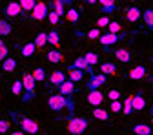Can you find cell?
Instances as JSON below:
<instances>
[{
	"label": "cell",
	"instance_id": "cell-10",
	"mask_svg": "<svg viewBox=\"0 0 153 135\" xmlns=\"http://www.w3.org/2000/svg\"><path fill=\"white\" fill-rule=\"evenodd\" d=\"M131 104H133V111H140L146 108V99L142 97V91H139L137 95H131Z\"/></svg>",
	"mask_w": 153,
	"mask_h": 135
},
{
	"label": "cell",
	"instance_id": "cell-4",
	"mask_svg": "<svg viewBox=\"0 0 153 135\" xmlns=\"http://www.w3.org/2000/svg\"><path fill=\"white\" fill-rule=\"evenodd\" d=\"M16 121H18V126L22 128L24 133H31V135H35V133L38 131V122L33 121V119H29V117H16Z\"/></svg>",
	"mask_w": 153,
	"mask_h": 135
},
{
	"label": "cell",
	"instance_id": "cell-21",
	"mask_svg": "<svg viewBox=\"0 0 153 135\" xmlns=\"http://www.w3.org/2000/svg\"><path fill=\"white\" fill-rule=\"evenodd\" d=\"M0 64H2V69L7 71V73H9V71H15V68H16V60L11 59V57H6V59L0 62Z\"/></svg>",
	"mask_w": 153,
	"mask_h": 135
},
{
	"label": "cell",
	"instance_id": "cell-32",
	"mask_svg": "<svg viewBox=\"0 0 153 135\" xmlns=\"http://www.w3.org/2000/svg\"><path fill=\"white\" fill-rule=\"evenodd\" d=\"M18 4H20L22 11L26 13V11H31V9L35 7V4H36V0H18Z\"/></svg>",
	"mask_w": 153,
	"mask_h": 135
},
{
	"label": "cell",
	"instance_id": "cell-42",
	"mask_svg": "<svg viewBox=\"0 0 153 135\" xmlns=\"http://www.w3.org/2000/svg\"><path fill=\"white\" fill-rule=\"evenodd\" d=\"M109 22H111V20H109V16H100L99 20H97V28H108Z\"/></svg>",
	"mask_w": 153,
	"mask_h": 135
},
{
	"label": "cell",
	"instance_id": "cell-40",
	"mask_svg": "<svg viewBox=\"0 0 153 135\" xmlns=\"http://www.w3.org/2000/svg\"><path fill=\"white\" fill-rule=\"evenodd\" d=\"M108 99L109 101H119L120 99V91L119 90H109L108 91Z\"/></svg>",
	"mask_w": 153,
	"mask_h": 135
},
{
	"label": "cell",
	"instance_id": "cell-9",
	"mask_svg": "<svg viewBox=\"0 0 153 135\" xmlns=\"http://www.w3.org/2000/svg\"><path fill=\"white\" fill-rule=\"evenodd\" d=\"M119 40H120V37H119V35H115V33H106V35H100V37H99V42H100L104 48L117 44Z\"/></svg>",
	"mask_w": 153,
	"mask_h": 135
},
{
	"label": "cell",
	"instance_id": "cell-12",
	"mask_svg": "<svg viewBox=\"0 0 153 135\" xmlns=\"http://www.w3.org/2000/svg\"><path fill=\"white\" fill-rule=\"evenodd\" d=\"M59 93L64 95V97H66V95H68V97H71V95L75 93V82H71V81L66 79V81L59 86Z\"/></svg>",
	"mask_w": 153,
	"mask_h": 135
},
{
	"label": "cell",
	"instance_id": "cell-38",
	"mask_svg": "<svg viewBox=\"0 0 153 135\" xmlns=\"http://www.w3.org/2000/svg\"><path fill=\"white\" fill-rule=\"evenodd\" d=\"M109 110H111L113 113H119V111H122V102H120V101H111V106H109Z\"/></svg>",
	"mask_w": 153,
	"mask_h": 135
},
{
	"label": "cell",
	"instance_id": "cell-14",
	"mask_svg": "<svg viewBox=\"0 0 153 135\" xmlns=\"http://www.w3.org/2000/svg\"><path fill=\"white\" fill-rule=\"evenodd\" d=\"M146 68L144 66H135V68H133L131 71H129V79L131 81H140V79H144V77H146Z\"/></svg>",
	"mask_w": 153,
	"mask_h": 135
},
{
	"label": "cell",
	"instance_id": "cell-13",
	"mask_svg": "<svg viewBox=\"0 0 153 135\" xmlns=\"http://www.w3.org/2000/svg\"><path fill=\"white\" fill-rule=\"evenodd\" d=\"M71 68H76V69H84V71H88V73H93V68L88 64V60L84 59V57H76V59L73 60V64H71Z\"/></svg>",
	"mask_w": 153,
	"mask_h": 135
},
{
	"label": "cell",
	"instance_id": "cell-18",
	"mask_svg": "<svg viewBox=\"0 0 153 135\" xmlns=\"http://www.w3.org/2000/svg\"><path fill=\"white\" fill-rule=\"evenodd\" d=\"M91 113H93V117L97 119V121H108L109 119V111L108 110H102L100 106H95V110Z\"/></svg>",
	"mask_w": 153,
	"mask_h": 135
},
{
	"label": "cell",
	"instance_id": "cell-44",
	"mask_svg": "<svg viewBox=\"0 0 153 135\" xmlns=\"http://www.w3.org/2000/svg\"><path fill=\"white\" fill-rule=\"evenodd\" d=\"M9 135H26V133L20 130V131H13V133H9Z\"/></svg>",
	"mask_w": 153,
	"mask_h": 135
},
{
	"label": "cell",
	"instance_id": "cell-23",
	"mask_svg": "<svg viewBox=\"0 0 153 135\" xmlns=\"http://www.w3.org/2000/svg\"><path fill=\"white\" fill-rule=\"evenodd\" d=\"M66 18H68V22H79V18H80V13H79V9H75V7H69L68 11H66V15H64Z\"/></svg>",
	"mask_w": 153,
	"mask_h": 135
},
{
	"label": "cell",
	"instance_id": "cell-41",
	"mask_svg": "<svg viewBox=\"0 0 153 135\" xmlns=\"http://www.w3.org/2000/svg\"><path fill=\"white\" fill-rule=\"evenodd\" d=\"M7 57V48H6V44H4V40L0 38V62H2L4 59Z\"/></svg>",
	"mask_w": 153,
	"mask_h": 135
},
{
	"label": "cell",
	"instance_id": "cell-7",
	"mask_svg": "<svg viewBox=\"0 0 153 135\" xmlns=\"http://www.w3.org/2000/svg\"><path fill=\"white\" fill-rule=\"evenodd\" d=\"M102 101H104V93L100 90H89V93H88V102L91 106H100Z\"/></svg>",
	"mask_w": 153,
	"mask_h": 135
},
{
	"label": "cell",
	"instance_id": "cell-28",
	"mask_svg": "<svg viewBox=\"0 0 153 135\" xmlns=\"http://www.w3.org/2000/svg\"><path fill=\"white\" fill-rule=\"evenodd\" d=\"M46 44H48V33H42L40 31V33L35 37V46L36 48H44Z\"/></svg>",
	"mask_w": 153,
	"mask_h": 135
},
{
	"label": "cell",
	"instance_id": "cell-29",
	"mask_svg": "<svg viewBox=\"0 0 153 135\" xmlns=\"http://www.w3.org/2000/svg\"><path fill=\"white\" fill-rule=\"evenodd\" d=\"M48 42H49L53 48H59V44H60L59 33H56V31H49V33H48Z\"/></svg>",
	"mask_w": 153,
	"mask_h": 135
},
{
	"label": "cell",
	"instance_id": "cell-36",
	"mask_svg": "<svg viewBox=\"0 0 153 135\" xmlns=\"http://www.w3.org/2000/svg\"><path fill=\"white\" fill-rule=\"evenodd\" d=\"M86 35H88V38H91V40H97L102 33H100V28H93V29H89Z\"/></svg>",
	"mask_w": 153,
	"mask_h": 135
},
{
	"label": "cell",
	"instance_id": "cell-2",
	"mask_svg": "<svg viewBox=\"0 0 153 135\" xmlns=\"http://www.w3.org/2000/svg\"><path fill=\"white\" fill-rule=\"evenodd\" d=\"M22 86H24V90H22V99H24V102H31L33 99H35V79H33V75L31 73H24V77H22Z\"/></svg>",
	"mask_w": 153,
	"mask_h": 135
},
{
	"label": "cell",
	"instance_id": "cell-8",
	"mask_svg": "<svg viewBox=\"0 0 153 135\" xmlns=\"http://www.w3.org/2000/svg\"><path fill=\"white\" fill-rule=\"evenodd\" d=\"M20 13H22V7H20V4H18V2H9V4L4 7V16H7V18L18 16Z\"/></svg>",
	"mask_w": 153,
	"mask_h": 135
},
{
	"label": "cell",
	"instance_id": "cell-45",
	"mask_svg": "<svg viewBox=\"0 0 153 135\" xmlns=\"http://www.w3.org/2000/svg\"><path fill=\"white\" fill-rule=\"evenodd\" d=\"M86 4H97V0H84Z\"/></svg>",
	"mask_w": 153,
	"mask_h": 135
},
{
	"label": "cell",
	"instance_id": "cell-48",
	"mask_svg": "<svg viewBox=\"0 0 153 135\" xmlns=\"http://www.w3.org/2000/svg\"><path fill=\"white\" fill-rule=\"evenodd\" d=\"M133 2H137V0H133Z\"/></svg>",
	"mask_w": 153,
	"mask_h": 135
},
{
	"label": "cell",
	"instance_id": "cell-6",
	"mask_svg": "<svg viewBox=\"0 0 153 135\" xmlns=\"http://www.w3.org/2000/svg\"><path fill=\"white\" fill-rule=\"evenodd\" d=\"M48 16V6L44 2H38L35 4V7L31 9V18H35V20H42V18Z\"/></svg>",
	"mask_w": 153,
	"mask_h": 135
},
{
	"label": "cell",
	"instance_id": "cell-46",
	"mask_svg": "<svg viewBox=\"0 0 153 135\" xmlns=\"http://www.w3.org/2000/svg\"><path fill=\"white\" fill-rule=\"evenodd\" d=\"M62 2H64V4H68V6H69V4H71V2H73V0H62Z\"/></svg>",
	"mask_w": 153,
	"mask_h": 135
},
{
	"label": "cell",
	"instance_id": "cell-19",
	"mask_svg": "<svg viewBox=\"0 0 153 135\" xmlns=\"http://www.w3.org/2000/svg\"><path fill=\"white\" fill-rule=\"evenodd\" d=\"M115 57L120 60V62H124V64H128L129 60H131V53L128 51V49H124V48H120V49H115Z\"/></svg>",
	"mask_w": 153,
	"mask_h": 135
},
{
	"label": "cell",
	"instance_id": "cell-1",
	"mask_svg": "<svg viewBox=\"0 0 153 135\" xmlns=\"http://www.w3.org/2000/svg\"><path fill=\"white\" fill-rule=\"evenodd\" d=\"M48 106H49V110L51 111H60V110H64V108H69L71 111H73V102L69 101V97L66 99L64 95H51V97L48 99Z\"/></svg>",
	"mask_w": 153,
	"mask_h": 135
},
{
	"label": "cell",
	"instance_id": "cell-34",
	"mask_svg": "<svg viewBox=\"0 0 153 135\" xmlns=\"http://www.w3.org/2000/svg\"><path fill=\"white\" fill-rule=\"evenodd\" d=\"M122 111H124V115H131V113H133V104H131V97H126V101L122 102Z\"/></svg>",
	"mask_w": 153,
	"mask_h": 135
},
{
	"label": "cell",
	"instance_id": "cell-3",
	"mask_svg": "<svg viewBox=\"0 0 153 135\" xmlns=\"http://www.w3.org/2000/svg\"><path fill=\"white\" fill-rule=\"evenodd\" d=\"M88 130V119L84 117H69L68 119V131L71 135H82Z\"/></svg>",
	"mask_w": 153,
	"mask_h": 135
},
{
	"label": "cell",
	"instance_id": "cell-22",
	"mask_svg": "<svg viewBox=\"0 0 153 135\" xmlns=\"http://www.w3.org/2000/svg\"><path fill=\"white\" fill-rule=\"evenodd\" d=\"M133 133L135 135H151V126H148V124H135L133 126Z\"/></svg>",
	"mask_w": 153,
	"mask_h": 135
},
{
	"label": "cell",
	"instance_id": "cell-24",
	"mask_svg": "<svg viewBox=\"0 0 153 135\" xmlns=\"http://www.w3.org/2000/svg\"><path fill=\"white\" fill-rule=\"evenodd\" d=\"M100 71L108 77V75H115L117 73V66H115L113 62H104V64H100Z\"/></svg>",
	"mask_w": 153,
	"mask_h": 135
},
{
	"label": "cell",
	"instance_id": "cell-17",
	"mask_svg": "<svg viewBox=\"0 0 153 135\" xmlns=\"http://www.w3.org/2000/svg\"><path fill=\"white\" fill-rule=\"evenodd\" d=\"M46 59L49 60V62H53V64H56V62H62L64 60V55L59 51V49H51V51H48V55H46Z\"/></svg>",
	"mask_w": 153,
	"mask_h": 135
},
{
	"label": "cell",
	"instance_id": "cell-33",
	"mask_svg": "<svg viewBox=\"0 0 153 135\" xmlns=\"http://www.w3.org/2000/svg\"><path fill=\"white\" fill-rule=\"evenodd\" d=\"M33 79H35V82H42V81H46V71L42 69V68H36L33 73Z\"/></svg>",
	"mask_w": 153,
	"mask_h": 135
},
{
	"label": "cell",
	"instance_id": "cell-20",
	"mask_svg": "<svg viewBox=\"0 0 153 135\" xmlns=\"http://www.w3.org/2000/svg\"><path fill=\"white\" fill-rule=\"evenodd\" d=\"M126 18L129 22H137L140 18V9L139 7H128L126 9Z\"/></svg>",
	"mask_w": 153,
	"mask_h": 135
},
{
	"label": "cell",
	"instance_id": "cell-35",
	"mask_svg": "<svg viewBox=\"0 0 153 135\" xmlns=\"http://www.w3.org/2000/svg\"><path fill=\"white\" fill-rule=\"evenodd\" d=\"M108 31H109V33H115V35H119V33L122 31V26H120L119 22H109V24H108Z\"/></svg>",
	"mask_w": 153,
	"mask_h": 135
},
{
	"label": "cell",
	"instance_id": "cell-16",
	"mask_svg": "<svg viewBox=\"0 0 153 135\" xmlns=\"http://www.w3.org/2000/svg\"><path fill=\"white\" fill-rule=\"evenodd\" d=\"M35 51H36L35 42H27V44H24V46L20 48V55L24 57V59H29V57H33V55H35Z\"/></svg>",
	"mask_w": 153,
	"mask_h": 135
},
{
	"label": "cell",
	"instance_id": "cell-11",
	"mask_svg": "<svg viewBox=\"0 0 153 135\" xmlns=\"http://www.w3.org/2000/svg\"><path fill=\"white\" fill-rule=\"evenodd\" d=\"M84 69H76V68H68V81L71 82H79V81H84Z\"/></svg>",
	"mask_w": 153,
	"mask_h": 135
},
{
	"label": "cell",
	"instance_id": "cell-30",
	"mask_svg": "<svg viewBox=\"0 0 153 135\" xmlns=\"http://www.w3.org/2000/svg\"><path fill=\"white\" fill-rule=\"evenodd\" d=\"M142 18H144V22L149 29H153V9H146L142 13Z\"/></svg>",
	"mask_w": 153,
	"mask_h": 135
},
{
	"label": "cell",
	"instance_id": "cell-37",
	"mask_svg": "<svg viewBox=\"0 0 153 135\" xmlns=\"http://www.w3.org/2000/svg\"><path fill=\"white\" fill-rule=\"evenodd\" d=\"M22 90H24V86H22V81H15V84H13L11 91H13L15 95H22Z\"/></svg>",
	"mask_w": 153,
	"mask_h": 135
},
{
	"label": "cell",
	"instance_id": "cell-31",
	"mask_svg": "<svg viewBox=\"0 0 153 135\" xmlns=\"http://www.w3.org/2000/svg\"><path fill=\"white\" fill-rule=\"evenodd\" d=\"M84 59H86L88 64L93 68V66H97V62H99V55H97V53H93V51H88V53L84 55Z\"/></svg>",
	"mask_w": 153,
	"mask_h": 135
},
{
	"label": "cell",
	"instance_id": "cell-25",
	"mask_svg": "<svg viewBox=\"0 0 153 135\" xmlns=\"http://www.w3.org/2000/svg\"><path fill=\"white\" fill-rule=\"evenodd\" d=\"M11 31H13L11 22H7V20H0V37H9Z\"/></svg>",
	"mask_w": 153,
	"mask_h": 135
},
{
	"label": "cell",
	"instance_id": "cell-27",
	"mask_svg": "<svg viewBox=\"0 0 153 135\" xmlns=\"http://www.w3.org/2000/svg\"><path fill=\"white\" fill-rule=\"evenodd\" d=\"M97 2H100L102 9H104L106 13H111V11H115V6H117V0H97Z\"/></svg>",
	"mask_w": 153,
	"mask_h": 135
},
{
	"label": "cell",
	"instance_id": "cell-43",
	"mask_svg": "<svg viewBox=\"0 0 153 135\" xmlns=\"http://www.w3.org/2000/svg\"><path fill=\"white\" fill-rule=\"evenodd\" d=\"M9 126H11V124H9L7 121H4V119H0V133H6V131L9 130Z\"/></svg>",
	"mask_w": 153,
	"mask_h": 135
},
{
	"label": "cell",
	"instance_id": "cell-47",
	"mask_svg": "<svg viewBox=\"0 0 153 135\" xmlns=\"http://www.w3.org/2000/svg\"><path fill=\"white\" fill-rule=\"evenodd\" d=\"M151 124H153V111H151Z\"/></svg>",
	"mask_w": 153,
	"mask_h": 135
},
{
	"label": "cell",
	"instance_id": "cell-5",
	"mask_svg": "<svg viewBox=\"0 0 153 135\" xmlns=\"http://www.w3.org/2000/svg\"><path fill=\"white\" fill-rule=\"evenodd\" d=\"M106 81H108V77H106L104 73H100V75L89 73V81L86 82V88H88V91H89V90H99L100 86L106 84Z\"/></svg>",
	"mask_w": 153,
	"mask_h": 135
},
{
	"label": "cell",
	"instance_id": "cell-26",
	"mask_svg": "<svg viewBox=\"0 0 153 135\" xmlns=\"http://www.w3.org/2000/svg\"><path fill=\"white\" fill-rule=\"evenodd\" d=\"M53 11L59 16H64L66 15V4L62 2V0H53Z\"/></svg>",
	"mask_w": 153,
	"mask_h": 135
},
{
	"label": "cell",
	"instance_id": "cell-15",
	"mask_svg": "<svg viewBox=\"0 0 153 135\" xmlns=\"http://www.w3.org/2000/svg\"><path fill=\"white\" fill-rule=\"evenodd\" d=\"M49 81H51V84H53V86L59 88V86L66 81V73H64V71H53V73L49 75Z\"/></svg>",
	"mask_w": 153,
	"mask_h": 135
},
{
	"label": "cell",
	"instance_id": "cell-39",
	"mask_svg": "<svg viewBox=\"0 0 153 135\" xmlns=\"http://www.w3.org/2000/svg\"><path fill=\"white\" fill-rule=\"evenodd\" d=\"M48 20H49V24H53V26H55V24H59V20H60V16L56 15L55 11H49V13H48Z\"/></svg>",
	"mask_w": 153,
	"mask_h": 135
}]
</instances>
